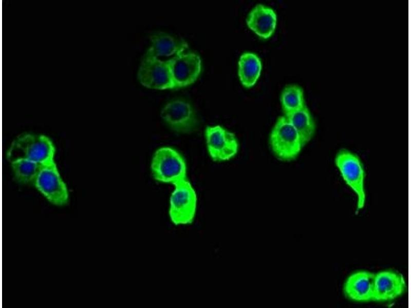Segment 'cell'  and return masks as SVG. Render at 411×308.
<instances>
[{"instance_id": "13", "label": "cell", "mask_w": 411, "mask_h": 308, "mask_svg": "<svg viewBox=\"0 0 411 308\" xmlns=\"http://www.w3.org/2000/svg\"><path fill=\"white\" fill-rule=\"evenodd\" d=\"M375 274L360 270L350 274L344 284L345 296L349 300L357 302L373 301Z\"/></svg>"}, {"instance_id": "12", "label": "cell", "mask_w": 411, "mask_h": 308, "mask_svg": "<svg viewBox=\"0 0 411 308\" xmlns=\"http://www.w3.org/2000/svg\"><path fill=\"white\" fill-rule=\"evenodd\" d=\"M406 283L403 275L391 270L375 274L373 301L387 302L400 297L406 291Z\"/></svg>"}, {"instance_id": "16", "label": "cell", "mask_w": 411, "mask_h": 308, "mask_svg": "<svg viewBox=\"0 0 411 308\" xmlns=\"http://www.w3.org/2000/svg\"><path fill=\"white\" fill-rule=\"evenodd\" d=\"M261 69V60L256 54L246 52L240 56L238 73L240 81L245 87L251 88L256 84Z\"/></svg>"}, {"instance_id": "1", "label": "cell", "mask_w": 411, "mask_h": 308, "mask_svg": "<svg viewBox=\"0 0 411 308\" xmlns=\"http://www.w3.org/2000/svg\"><path fill=\"white\" fill-rule=\"evenodd\" d=\"M55 148L47 137L35 133H23L17 137L8 149L7 157L11 162L26 159L45 164L54 161Z\"/></svg>"}, {"instance_id": "6", "label": "cell", "mask_w": 411, "mask_h": 308, "mask_svg": "<svg viewBox=\"0 0 411 308\" xmlns=\"http://www.w3.org/2000/svg\"><path fill=\"white\" fill-rule=\"evenodd\" d=\"M160 114L165 124L177 133H190L198 128L199 121L194 108L185 99L170 101L163 107Z\"/></svg>"}, {"instance_id": "10", "label": "cell", "mask_w": 411, "mask_h": 308, "mask_svg": "<svg viewBox=\"0 0 411 308\" xmlns=\"http://www.w3.org/2000/svg\"><path fill=\"white\" fill-rule=\"evenodd\" d=\"M138 79L144 86L151 89H175L168 62L143 57L138 71Z\"/></svg>"}, {"instance_id": "11", "label": "cell", "mask_w": 411, "mask_h": 308, "mask_svg": "<svg viewBox=\"0 0 411 308\" xmlns=\"http://www.w3.org/2000/svg\"><path fill=\"white\" fill-rule=\"evenodd\" d=\"M151 44L143 57L168 62L187 50L188 43L183 38L164 32H157L151 36Z\"/></svg>"}, {"instance_id": "4", "label": "cell", "mask_w": 411, "mask_h": 308, "mask_svg": "<svg viewBox=\"0 0 411 308\" xmlns=\"http://www.w3.org/2000/svg\"><path fill=\"white\" fill-rule=\"evenodd\" d=\"M174 186L169 200L170 219L176 226L191 224L194 221L197 211L196 192L188 180Z\"/></svg>"}, {"instance_id": "14", "label": "cell", "mask_w": 411, "mask_h": 308, "mask_svg": "<svg viewBox=\"0 0 411 308\" xmlns=\"http://www.w3.org/2000/svg\"><path fill=\"white\" fill-rule=\"evenodd\" d=\"M247 25L257 36L263 39L270 38L274 32L277 16L274 10L261 4L255 6L249 13Z\"/></svg>"}, {"instance_id": "18", "label": "cell", "mask_w": 411, "mask_h": 308, "mask_svg": "<svg viewBox=\"0 0 411 308\" xmlns=\"http://www.w3.org/2000/svg\"><path fill=\"white\" fill-rule=\"evenodd\" d=\"M280 100L284 116H287L306 105L303 90L296 85L287 86L282 92Z\"/></svg>"}, {"instance_id": "3", "label": "cell", "mask_w": 411, "mask_h": 308, "mask_svg": "<svg viewBox=\"0 0 411 308\" xmlns=\"http://www.w3.org/2000/svg\"><path fill=\"white\" fill-rule=\"evenodd\" d=\"M334 162L345 183L357 197V211L362 209L365 204V172L360 158L346 149H340L337 153Z\"/></svg>"}, {"instance_id": "17", "label": "cell", "mask_w": 411, "mask_h": 308, "mask_svg": "<svg viewBox=\"0 0 411 308\" xmlns=\"http://www.w3.org/2000/svg\"><path fill=\"white\" fill-rule=\"evenodd\" d=\"M15 180L21 184H33L43 164L26 159L11 162Z\"/></svg>"}, {"instance_id": "8", "label": "cell", "mask_w": 411, "mask_h": 308, "mask_svg": "<svg viewBox=\"0 0 411 308\" xmlns=\"http://www.w3.org/2000/svg\"><path fill=\"white\" fill-rule=\"evenodd\" d=\"M33 184L51 203L63 205L67 203L68 190L54 161L43 164Z\"/></svg>"}, {"instance_id": "2", "label": "cell", "mask_w": 411, "mask_h": 308, "mask_svg": "<svg viewBox=\"0 0 411 308\" xmlns=\"http://www.w3.org/2000/svg\"><path fill=\"white\" fill-rule=\"evenodd\" d=\"M151 170L157 181L173 185L187 180V165L182 155L169 146L158 148L151 160Z\"/></svg>"}, {"instance_id": "7", "label": "cell", "mask_w": 411, "mask_h": 308, "mask_svg": "<svg viewBox=\"0 0 411 308\" xmlns=\"http://www.w3.org/2000/svg\"><path fill=\"white\" fill-rule=\"evenodd\" d=\"M204 137L209 155L215 162L229 161L238 153L239 142L236 135L221 125L207 126Z\"/></svg>"}, {"instance_id": "9", "label": "cell", "mask_w": 411, "mask_h": 308, "mask_svg": "<svg viewBox=\"0 0 411 308\" xmlns=\"http://www.w3.org/2000/svg\"><path fill=\"white\" fill-rule=\"evenodd\" d=\"M175 89L194 83L202 70V62L196 52L185 51L168 62Z\"/></svg>"}, {"instance_id": "5", "label": "cell", "mask_w": 411, "mask_h": 308, "mask_svg": "<svg viewBox=\"0 0 411 308\" xmlns=\"http://www.w3.org/2000/svg\"><path fill=\"white\" fill-rule=\"evenodd\" d=\"M269 143L274 156L283 161L294 160L303 148L296 131L285 116L276 121L270 134Z\"/></svg>"}, {"instance_id": "15", "label": "cell", "mask_w": 411, "mask_h": 308, "mask_svg": "<svg viewBox=\"0 0 411 308\" xmlns=\"http://www.w3.org/2000/svg\"><path fill=\"white\" fill-rule=\"evenodd\" d=\"M285 116L296 131L303 147L312 139L316 130L315 123L309 109L305 105Z\"/></svg>"}]
</instances>
